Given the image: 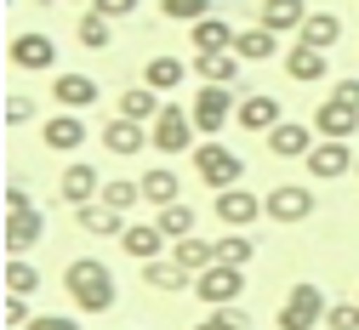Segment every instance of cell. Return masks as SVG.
<instances>
[{
	"mask_svg": "<svg viewBox=\"0 0 359 330\" xmlns=\"http://www.w3.org/2000/svg\"><path fill=\"white\" fill-rule=\"evenodd\" d=\"M63 291L74 296V308L80 313H109L114 308V273L97 262V256H74L69 268H63Z\"/></svg>",
	"mask_w": 359,
	"mask_h": 330,
	"instance_id": "cell-1",
	"label": "cell"
},
{
	"mask_svg": "<svg viewBox=\"0 0 359 330\" xmlns=\"http://www.w3.org/2000/svg\"><path fill=\"white\" fill-rule=\"evenodd\" d=\"M189 160H194V177H200L205 188H217V194H222V188H234V182L245 177V160H240L234 149H222V143H200Z\"/></svg>",
	"mask_w": 359,
	"mask_h": 330,
	"instance_id": "cell-2",
	"label": "cell"
},
{
	"mask_svg": "<svg viewBox=\"0 0 359 330\" xmlns=\"http://www.w3.org/2000/svg\"><path fill=\"white\" fill-rule=\"evenodd\" d=\"M194 296L211 302V308H234V296H245V268H234V262L217 256L205 273H194Z\"/></svg>",
	"mask_w": 359,
	"mask_h": 330,
	"instance_id": "cell-3",
	"label": "cell"
},
{
	"mask_svg": "<svg viewBox=\"0 0 359 330\" xmlns=\"http://www.w3.org/2000/svg\"><path fill=\"white\" fill-rule=\"evenodd\" d=\"M189 114H194L200 137H217L222 125H229V120L240 114V97H234V85H200V97L189 103Z\"/></svg>",
	"mask_w": 359,
	"mask_h": 330,
	"instance_id": "cell-4",
	"label": "cell"
},
{
	"mask_svg": "<svg viewBox=\"0 0 359 330\" xmlns=\"http://www.w3.org/2000/svg\"><path fill=\"white\" fill-rule=\"evenodd\" d=\"M325 313H331V308H325V291L302 279V285H291L285 302H280V330H313Z\"/></svg>",
	"mask_w": 359,
	"mask_h": 330,
	"instance_id": "cell-5",
	"label": "cell"
},
{
	"mask_svg": "<svg viewBox=\"0 0 359 330\" xmlns=\"http://www.w3.org/2000/svg\"><path fill=\"white\" fill-rule=\"evenodd\" d=\"M194 131H200L194 114H189V109H177V103H165V109L154 114V125H149V137H154V149H160V154H183V149L194 143Z\"/></svg>",
	"mask_w": 359,
	"mask_h": 330,
	"instance_id": "cell-6",
	"label": "cell"
},
{
	"mask_svg": "<svg viewBox=\"0 0 359 330\" xmlns=\"http://www.w3.org/2000/svg\"><path fill=\"white\" fill-rule=\"evenodd\" d=\"M353 160H359V154L342 143V137H320V143L308 149V160H302V165H308V177H313V182H337V177H348V171H353Z\"/></svg>",
	"mask_w": 359,
	"mask_h": 330,
	"instance_id": "cell-7",
	"label": "cell"
},
{
	"mask_svg": "<svg viewBox=\"0 0 359 330\" xmlns=\"http://www.w3.org/2000/svg\"><path fill=\"white\" fill-rule=\"evenodd\" d=\"M6 57H12V69H23V74H40V69H57V40L52 34H18L12 46H6Z\"/></svg>",
	"mask_w": 359,
	"mask_h": 330,
	"instance_id": "cell-8",
	"label": "cell"
},
{
	"mask_svg": "<svg viewBox=\"0 0 359 330\" xmlns=\"http://www.w3.org/2000/svg\"><path fill=\"white\" fill-rule=\"evenodd\" d=\"M262 211H268V222H285L291 228V222H308L313 216V194H308L302 182H280L274 194L262 200Z\"/></svg>",
	"mask_w": 359,
	"mask_h": 330,
	"instance_id": "cell-9",
	"label": "cell"
},
{
	"mask_svg": "<svg viewBox=\"0 0 359 330\" xmlns=\"http://www.w3.org/2000/svg\"><path fill=\"white\" fill-rule=\"evenodd\" d=\"M143 143H154V137L143 131V120H131V114H114V120L103 125V149H109L114 160H131V154H143Z\"/></svg>",
	"mask_w": 359,
	"mask_h": 330,
	"instance_id": "cell-10",
	"label": "cell"
},
{
	"mask_svg": "<svg viewBox=\"0 0 359 330\" xmlns=\"http://www.w3.org/2000/svg\"><path fill=\"white\" fill-rule=\"evenodd\" d=\"M217 216H222V228H251V222L268 216V211H262V200L251 194V188L234 182V188H222V194H217Z\"/></svg>",
	"mask_w": 359,
	"mask_h": 330,
	"instance_id": "cell-11",
	"label": "cell"
},
{
	"mask_svg": "<svg viewBox=\"0 0 359 330\" xmlns=\"http://www.w3.org/2000/svg\"><path fill=\"white\" fill-rule=\"evenodd\" d=\"M165 228L160 222H126V233H120V251L126 256H137V262H154V256H165Z\"/></svg>",
	"mask_w": 359,
	"mask_h": 330,
	"instance_id": "cell-12",
	"label": "cell"
},
{
	"mask_svg": "<svg viewBox=\"0 0 359 330\" xmlns=\"http://www.w3.org/2000/svg\"><path fill=\"white\" fill-rule=\"evenodd\" d=\"M308 149H313V125H302V120H280L268 131V154L274 160H308Z\"/></svg>",
	"mask_w": 359,
	"mask_h": 330,
	"instance_id": "cell-13",
	"label": "cell"
},
{
	"mask_svg": "<svg viewBox=\"0 0 359 330\" xmlns=\"http://www.w3.org/2000/svg\"><path fill=\"white\" fill-rule=\"evenodd\" d=\"M40 233H46V216H40L34 205H23V211H6V251H12V256L34 251V245H40Z\"/></svg>",
	"mask_w": 359,
	"mask_h": 330,
	"instance_id": "cell-14",
	"label": "cell"
},
{
	"mask_svg": "<svg viewBox=\"0 0 359 330\" xmlns=\"http://www.w3.org/2000/svg\"><path fill=\"white\" fill-rule=\"evenodd\" d=\"M313 131H320V137H342V143H348V137L359 131V109L342 103V97H325L320 109H313Z\"/></svg>",
	"mask_w": 359,
	"mask_h": 330,
	"instance_id": "cell-15",
	"label": "cell"
},
{
	"mask_svg": "<svg viewBox=\"0 0 359 330\" xmlns=\"http://www.w3.org/2000/svg\"><path fill=\"white\" fill-rule=\"evenodd\" d=\"M285 74H291L297 85H320V80L331 74V63H325V52H320V46H308V40H297L291 52H285Z\"/></svg>",
	"mask_w": 359,
	"mask_h": 330,
	"instance_id": "cell-16",
	"label": "cell"
},
{
	"mask_svg": "<svg viewBox=\"0 0 359 330\" xmlns=\"http://www.w3.org/2000/svg\"><path fill=\"white\" fill-rule=\"evenodd\" d=\"M74 222L92 233V240H120V233H126V211H114V205H103V200L74 205Z\"/></svg>",
	"mask_w": 359,
	"mask_h": 330,
	"instance_id": "cell-17",
	"label": "cell"
},
{
	"mask_svg": "<svg viewBox=\"0 0 359 330\" xmlns=\"http://www.w3.org/2000/svg\"><path fill=\"white\" fill-rule=\"evenodd\" d=\"M257 23L274 29V34H297L308 23V0H262L257 6Z\"/></svg>",
	"mask_w": 359,
	"mask_h": 330,
	"instance_id": "cell-18",
	"label": "cell"
},
{
	"mask_svg": "<svg viewBox=\"0 0 359 330\" xmlns=\"http://www.w3.org/2000/svg\"><path fill=\"white\" fill-rule=\"evenodd\" d=\"M40 137H46V149H57V154H74V149L86 143V120H80L74 109H63V114H52L46 125H40Z\"/></svg>",
	"mask_w": 359,
	"mask_h": 330,
	"instance_id": "cell-19",
	"label": "cell"
},
{
	"mask_svg": "<svg viewBox=\"0 0 359 330\" xmlns=\"http://www.w3.org/2000/svg\"><path fill=\"white\" fill-rule=\"evenodd\" d=\"M280 114H285V109H280L274 97L251 91V97H240V114H234V125H240V131H262V137H268V131L280 125Z\"/></svg>",
	"mask_w": 359,
	"mask_h": 330,
	"instance_id": "cell-20",
	"label": "cell"
},
{
	"mask_svg": "<svg viewBox=\"0 0 359 330\" xmlns=\"http://www.w3.org/2000/svg\"><path fill=\"white\" fill-rule=\"evenodd\" d=\"M97 194H103L97 165H92V160H74V165L63 171V200H69V205H92Z\"/></svg>",
	"mask_w": 359,
	"mask_h": 330,
	"instance_id": "cell-21",
	"label": "cell"
},
{
	"mask_svg": "<svg viewBox=\"0 0 359 330\" xmlns=\"http://www.w3.org/2000/svg\"><path fill=\"white\" fill-rule=\"evenodd\" d=\"M52 97H57L63 109H74V114H80V109H97V80H92V74H57V80H52Z\"/></svg>",
	"mask_w": 359,
	"mask_h": 330,
	"instance_id": "cell-22",
	"label": "cell"
},
{
	"mask_svg": "<svg viewBox=\"0 0 359 330\" xmlns=\"http://www.w3.org/2000/svg\"><path fill=\"white\" fill-rule=\"evenodd\" d=\"M194 74L205 85H240V52H194Z\"/></svg>",
	"mask_w": 359,
	"mask_h": 330,
	"instance_id": "cell-23",
	"label": "cell"
},
{
	"mask_svg": "<svg viewBox=\"0 0 359 330\" xmlns=\"http://www.w3.org/2000/svg\"><path fill=\"white\" fill-rule=\"evenodd\" d=\"M143 279H149L154 291H165V296H171V291H189V285H194V273H189L183 262H177L171 251H165V256H154V262H143Z\"/></svg>",
	"mask_w": 359,
	"mask_h": 330,
	"instance_id": "cell-24",
	"label": "cell"
},
{
	"mask_svg": "<svg viewBox=\"0 0 359 330\" xmlns=\"http://www.w3.org/2000/svg\"><path fill=\"white\" fill-rule=\"evenodd\" d=\"M189 29H194V52H234V40H240V29L229 18H200Z\"/></svg>",
	"mask_w": 359,
	"mask_h": 330,
	"instance_id": "cell-25",
	"label": "cell"
},
{
	"mask_svg": "<svg viewBox=\"0 0 359 330\" xmlns=\"http://www.w3.org/2000/svg\"><path fill=\"white\" fill-rule=\"evenodd\" d=\"M234 52H240V63H268V57L280 52V34H274V29H262V23H251V29H240Z\"/></svg>",
	"mask_w": 359,
	"mask_h": 330,
	"instance_id": "cell-26",
	"label": "cell"
},
{
	"mask_svg": "<svg viewBox=\"0 0 359 330\" xmlns=\"http://www.w3.org/2000/svg\"><path fill=\"white\" fill-rule=\"evenodd\" d=\"M177 200H183V182H177L171 165L143 171V205H177Z\"/></svg>",
	"mask_w": 359,
	"mask_h": 330,
	"instance_id": "cell-27",
	"label": "cell"
},
{
	"mask_svg": "<svg viewBox=\"0 0 359 330\" xmlns=\"http://www.w3.org/2000/svg\"><path fill=\"white\" fill-rule=\"evenodd\" d=\"M297 40H308V46H320V52H331V46L342 40V18H337V12H308V23L297 29Z\"/></svg>",
	"mask_w": 359,
	"mask_h": 330,
	"instance_id": "cell-28",
	"label": "cell"
},
{
	"mask_svg": "<svg viewBox=\"0 0 359 330\" xmlns=\"http://www.w3.org/2000/svg\"><path fill=\"white\" fill-rule=\"evenodd\" d=\"M80 46H86V52H109V46H114V18H103L97 6H86V18H80Z\"/></svg>",
	"mask_w": 359,
	"mask_h": 330,
	"instance_id": "cell-29",
	"label": "cell"
},
{
	"mask_svg": "<svg viewBox=\"0 0 359 330\" xmlns=\"http://www.w3.org/2000/svg\"><path fill=\"white\" fill-rule=\"evenodd\" d=\"M0 285H6V296H34L40 291V273L29 256H6V273H0Z\"/></svg>",
	"mask_w": 359,
	"mask_h": 330,
	"instance_id": "cell-30",
	"label": "cell"
},
{
	"mask_svg": "<svg viewBox=\"0 0 359 330\" xmlns=\"http://www.w3.org/2000/svg\"><path fill=\"white\" fill-rule=\"evenodd\" d=\"M165 103H160V91L154 85H131L126 97H120V114H131V120H143V125H154V114H160Z\"/></svg>",
	"mask_w": 359,
	"mask_h": 330,
	"instance_id": "cell-31",
	"label": "cell"
},
{
	"mask_svg": "<svg viewBox=\"0 0 359 330\" xmlns=\"http://www.w3.org/2000/svg\"><path fill=\"white\" fill-rule=\"evenodd\" d=\"M171 256L183 262L189 273H205V268L217 262V245H205V240H194V233H189V240H177V245H171Z\"/></svg>",
	"mask_w": 359,
	"mask_h": 330,
	"instance_id": "cell-32",
	"label": "cell"
},
{
	"mask_svg": "<svg viewBox=\"0 0 359 330\" xmlns=\"http://www.w3.org/2000/svg\"><path fill=\"white\" fill-rule=\"evenodd\" d=\"M154 222L165 228V240L177 245V240H189V233H194V205H183V200H177V205H160Z\"/></svg>",
	"mask_w": 359,
	"mask_h": 330,
	"instance_id": "cell-33",
	"label": "cell"
},
{
	"mask_svg": "<svg viewBox=\"0 0 359 330\" xmlns=\"http://www.w3.org/2000/svg\"><path fill=\"white\" fill-rule=\"evenodd\" d=\"M183 63H177V57H154L149 69H143V85H154V91H177V85H183Z\"/></svg>",
	"mask_w": 359,
	"mask_h": 330,
	"instance_id": "cell-34",
	"label": "cell"
},
{
	"mask_svg": "<svg viewBox=\"0 0 359 330\" xmlns=\"http://www.w3.org/2000/svg\"><path fill=\"white\" fill-rule=\"evenodd\" d=\"M217 256H222V262H234V268H251L257 245L245 240V228H229V233H222V240H217Z\"/></svg>",
	"mask_w": 359,
	"mask_h": 330,
	"instance_id": "cell-35",
	"label": "cell"
},
{
	"mask_svg": "<svg viewBox=\"0 0 359 330\" xmlns=\"http://www.w3.org/2000/svg\"><path fill=\"white\" fill-rule=\"evenodd\" d=\"M97 200L114 205V211H131V205H143V182H103Z\"/></svg>",
	"mask_w": 359,
	"mask_h": 330,
	"instance_id": "cell-36",
	"label": "cell"
},
{
	"mask_svg": "<svg viewBox=\"0 0 359 330\" xmlns=\"http://www.w3.org/2000/svg\"><path fill=\"white\" fill-rule=\"evenodd\" d=\"M160 12L171 23H200V18H211V0H160Z\"/></svg>",
	"mask_w": 359,
	"mask_h": 330,
	"instance_id": "cell-37",
	"label": "cell"
},
{
	"mask_svg": "<svg viewBox=\"0 0 359 330\" xmlns=\"http://www.w3.org/2000/svg\"><path fill=\"white\" fill-rule=\"evenodd\" d=\"M194 330H251V319H245V308H217V313H205Z\"/></svg>",
	"mask_w": 359,
	"mask_h": 330,
	"instance_id": "cell-38",
	"label": "cell"
},
{
	"mask_svg": "<svg viewBox=\"0 0 359 330\" xmlns=\"http://www.w3.org/2000/svg\"><path fill=\"white\" fill-rule=\"evenodd\" d=\"M0 324H6V330H29V324H34L29 296H6V308H0Z\"/></svg>",
	"mask_w": 359,
	"mask_h": 330,
	"instance_id": "cell-39",
	"label": "cell"
},
{
	"mask_svg": "<svg viewBox=\"0 0 359 330\" xmlns=\"http://www.w3.org/2000/svg\"><path fill=\"white\" fill-rule=\"evenodd\" d=\"M325 330H359V302H337L325 313Z\"/></svg>",
	"mask_w": 359,
	"mask_h": 330,
	"instance_id": "cell-40",
	"label": "cell"
},
{
	"mask_svg": "<svg viewBox=\"0 0 359 330\" xmlns=\"http://www.w3.org/2000/svg\"><path fill=\"white\" fill-rule=\"evenodd\" d=\"M0 114H6V125H29V120H34V103L23 97V91H12V97H6V109H0Z\"/></svg>",
	"mask_w": 359,
	"mask_h": 330,
	"instance_id": "cell-41",
	"label": "cell"
},
{
	"mask_svg": "<svg viewBox=\"0 0 359 330\" xmlns=\"http://www.w3.org/2000/svg\"><path fill=\"white\" fill-rule=\"evenodd\" d=\"M92 6H97L103 18H114V23H120V18H131V12H137V0H92Z\"/></svg>",
	"mask_w": 359,
	"mask_h": 330,
	"instance_id": "cell-42",
	"label": "cell"
},
{
	"mask_svg": "<svg viewBox=\"0 0 359 330\" xmlns=\"http://www.w3.org/2000/svg\"><path fill=\"white\" fill-rule=\"evenodd\" d=\"M29 330H80V324H74L69 313H40V319H34Z\"/></svg>",
	"mask_w": 359,
	"mask_h": 330,
	"instance_id": "cell-43",
	"label": "cell"
},
{
	"mask_svg": "<svg viewBox=\"0 0 359 330\" xmlns=\"http://www.w3.org/2000/svg\"><path fill=\"white\" fill-rule=\"evenodd\" d=\"M331 97H342V103L359 109V80H337V85H331Z\"/></svg>",
	"mask_w": 359,
	"mask_h": 330,
	"instance_id": "cell-44",
	"label": "cell"
},
{
	"mask_svg": "<svg viewBox=\"0 0 359 330\" xmlns=\"http://www.w3.org/2000/svg\"><path fill=\"white\" fill-rule=\"evenodd\" d=\"M23 205H29V194H23V188L12 182V188H6V211H23Z\"/></svg>",
	"mask_w": 359,
	"mask_h": 330,
	"instance_id": "cell-45",
	"label": "cell"
},
{
	"mask_svg": "<svg viewBox=\"0 0 359 330\" xmlns=\"http://www.w3.org/2000/svg\"><path fill=\"white\" fill-rule=\"evenodd\" d=\"M74 6H92V0H74Z\"/></svg>",
	"mask_w": 359,
	"mask_h": 330,
	"instance_id": "cell-46",
	"label": "cell"
},
{
	"mask_svg": "<svg viewBox=\"0 0 359 330\" xmlns=\"http://www.w3.org/2000/svg\"><path fill=\"white\" fill-rule=\"evenodd\" d=\"M353 177H359V160H353Z\"/></svg>",
	"mask_w": 359,
	"mask_h": 330,
	"instance_id": "cell-47",
	"label": "cell"
}]
</instances>
